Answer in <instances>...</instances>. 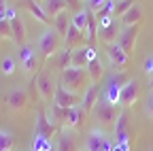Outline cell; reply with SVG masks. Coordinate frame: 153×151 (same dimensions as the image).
Listing matches in <instances>:
<instances>
[{
	"label": "cell",
	"instance_id": "cell-21",
	"mask_svg": "<svg viewBox=\"0 0 153 151\" xmlns=\"http://www.w3.org/2000/svg\"><path fill=\"white\" fill-rule=\"evenodd\" d=\"M85 70H87V74H89V83L100 85V79L104 77V64H102V60H100V58L91 60V62L87 64Z\"/></svg>",
	"mask_w": 153,
	"mask_h": 151
},
{
	"label": "cell",
	"instance_id": "cell-15",
	"mask_svg": "<svg viewBox=\"0 0 153 151\" xmlns=\"http://www.w3.org/2000/svg\"><path fill=\"white\" fill-rule=\"evenodd\" d=\"M106 132L102 128H94L87 132V138H85V151H102L104 141H106Z\"/></svg>",
	"mask_w": 153,
	"mask_h": 151
},
{
	"label": "cell",
	"instance_id": "cell-19",
	"mask_svg": "<svg viewBox=\"0 0 153 151\" xmlns=\"http://www.w3.org/2000/svg\"><path fill=\"white\" fill-rule=\"evenodd\" d=\"M85 117H87V113L81 109V104L79 106H72V109H68V119H66L64 128H70L74 132H79L83 128V123H85Z\"/></svg>",
	"mask_w": 153,
	"mask_h": 151
},
{
	"label": "cell",
	"instance_id": "cell-36",
	"mask_svg": "<svg viewBox=\"0 0 153 151\" xmlns=\"http://www.w3.org/2000/svg\"><path fill=\"white\" fill-rule=\"evenodd\" d=\"M143 72H145V74H151V72H153V53H149L147 60L143 62Z\"/></svg>",
	"mask_w": 153,
	"mask_h": 151
},
{
	"label": "cell",
	"instance_id": "cell-8",
	"mask_svg": "<svg viewBox=\"0 0 153 151\" xmlns=\"http://www.w3.org/2000/svg\"><path fill=\"white\" fill-rule=\"evenodd\" d=\"M55 81L51 77L49 70H41L36 72V89H38V96H41V100H51L53 94H55Z\"/></svg>",
	"mask_w": 153,
	"mask_h": 151
},
{
	"label": "cell",
	"instance_id": "cell-42",
	"mask_svg": "<svg viewBox=\"0 0 153 151\" xmlns=\"http://www.w3.org/2000/svg\"><path fill=\"white\" fill-rule=\"evenodd\" d=\"M7 0H0V17H4V11H7Z\"/></svg>",
	"mask_w": 153,
	"mask_h": 151
},
{
	"label": "cell",
	"instance_id": "cell-23",
	"mask_svg": "<svg viewBox=\"0 0 153 151\" xmlns=\"http://www.w3.org/2000/svg\"><path fill=\"white\" fill-rule=\"evenodd\" d=\"M143 15H145V13H143V4L136 2V4H134V7L121 17V24H123V26H138V24L143 22Z\"/></svg>",
	"mask_w": 153,
	"mask_h": 151
},
{
	"label": "cell",
	"instance_id": "cell-40",
	"mask_svg": "<svg viewBox=\"0 0 153 151\" xmlns=\"http://www.w3.org/2000/svg\"><path fill=\"white\" fill-rule=\"evenodd\" d=\"M113 151H130V143H115Z\"/></svg>",
	"mask_w": 153,
	"mask_h": 151
},
{
	"label": "cell",
	"instance_id": "cell-33",
	"mask_svg": "<svg viewBox=\"0 0 153 151\" xmlns=\"http://www.w3.org/2000/svg\"><path fill=\"white\" fill-rule=\"evenodd\" d=\"M13 147H15V136L9 130L0 128V151H13Z\"/></svg>",
	"mask_w": 153,
	"mask_h": 151
},
{
	"label": "cell",
	"instance_id": "cell-10",
	"mask_svg": "<svg viewBox=\"0 0 153 151\" xmlns=\"http://www.w3.org/2000/svg\"><path fill=\"white\" fill-rule=\"evenodd\" d=\"M104 53H106V58H108V62H111V66H113L115 70H121V68L128 66L130 55H128L117 43H108V45H104Z\"/></svg>",
	"mask_w": 153,
	"mask_h": 151
},
{
	"label": "cell",
	"instance_id": "cell-12",
	"mask_svg": "<svg viewBox=\"0 0 153 151\" xmlns=\"http://www.w3.org/2000/svg\"><path fill=\"white\" fill-rule=\"evenodd\" d=\"M53 102L62 109H72V106H79L81 100H79V94H72L68 89H64L60 83L55 85V94H53Z\"/></svg>",
	"mask_w": 153,
	"mask_h": 151
},
{
	"label": "cell",
	"instance_id": "cell-1",
	"mask_svg": "<svg viewBox=\"0 0 153 151\" xmlns=\"http://www.w3.org/2000/svg\"><path fill=\"white\" fill-rule=\"evenodd\" d=\"M34 47H36V53H38L41 64H45L49 58H53V55L64 47V39L51 26H45V30L36 36V45Z\"/></svg>",
	"mask_w": 153,
	"mask_h": 151
},
{
	"label": "cell",
	"instance_id": "cell-41",
	"mask_svg": "<svg viewBox=\"0 0 153 151\" xmlns=\"http://www.w3.org/2000/svg\"><path fill=\"white\" fill-rule=\"evenodd\" d=\"M104 2V0H87V9H91V11H96L100 4Z\"/></svg>",
	"mask_w": 153,
	"mask_h": 151
},
{
	"label": "cell",
	"instance_id": "cell-9",
	"mask_svg": "<svg viewBox=\"0 0 153 151\" xmlns=\"http://www.w3.org/2000/svg\"><path fill=\"white\" fill-rule=\"evenodd\" d=\"M138 26H121V30H119V36H117V43L128 55H132V51H134V45H136V36H138Z\"/></svg>",
	"mask_w": 153,
	"mask_h": 151
},
{
	"label": "cell",
	"instance_id": "cell-44",
	"mask_svg": "<svg viewBox=\"0 0 153 151\" xmlns=\"http://www.w3.org/2000/svg\"><path fill=\"white\" fill-rule=\"evenodd\" d=\"M34 2H38V4H43V2H45V0H34Z\"/></svg>",
	"mask_w": 153,
	"mask_h": 151
},
{
	"label": "cell",
	"instance_id": "cell-27",
	"mask_svg": "<svg viewBox=\"0 0 153 151\" xmlns=\"http://www.w3.org/2000/svg\"><path fill=\"white\" fill-rule=\"evenodd\" d=\"M87 64H89V60H87V45L72 49V62H70V66H74V68H87Z\"/></svg>",
	"mask_w": 153,
	"mask_h": 151
},
{
	"label": "cell",
	"instance_id": "cell-14",
	"mask_svg": "<svg viewBox=\"0 0 153 151\" xmlns=\"http://www.w3.org/2000/svg\"><path fill=\"white\" fill-rule=\"evenodd\" d=\"M136 100H138V83H136V79H130L121 85V104L126 109H130L136 104Z\"/></svg>",
	"mask_w": 153,
	"mask_h": 151
},
{
	"label": "cell",
	"instance_id": "cell-7",
	"mask_svg": "<svg viewBox=\"0 0 153 151\" xmlns=\"http://www.w3.org/2000/svg\"><path fill=\"white\" fill-rule=\"evenodd\" d=\"M94 117L96 121H98V128H104V126H115V121H117L119 113H117V106H111L108 102H98L94 109Z\"/></svg>",
	"mask_w": 153,
	"mask_h": 151
},
{
	"label": "cell",
	"instance_id": "cell-6",
	"mask_svg": "<svg viewBox=\"0 0 153 151\" xmlns=\"http://www.w3.org/2000/svg\"><path fill=\"white\" fill-rule=\"evenodd\" d=\"M4 104L9 106L11 113H19V111H24L26 104H28V91L26 87L22 85H15L7 91V96H4Z\"/></svg>",
	"mask_w": 153,
	"mask_h": 151
},
{
	"label": "cell",
	"instance_id": "cell-45",
	"mask_svg": "<svg viewBox=\"0 0 153 151\" xmlns=\"http://www.w3.org/2000/svg\"><path fill=\"white\" fill-rule=\"evenodd\" d=\"M81 2H87V0H81Z\"/></svg>",
	"mask_w": 153,
	"mask_h": 151
},
{
	"label": "cell",
	"instance_id": "cell-22",
	"mask_svg": "<svg viewBox=\"0 0 153 151\" xmlns=\"http://www.w3.org/2000/svg\"><path fill=\"white\" fill-rule=\"evenodd\" d=\"M24 7L30 11V15L34 17L36 22H41V24H45V26H51V19L47 17V13L43 11V7L38 4V2H34V0H24Z\"/></svg>",
	"mask_w": 153,
	"mask_h": 151
},
{
	"label": "cell",
	"instance_id": "cell-29",
	"mask_svg": "<svg viewBox=\"0 0 153 151\" xmlns=\"http://www.w3.org/2000/svg\"><path fill=\"white\" fill-rule=\"evenodd\" d=\"M51 28H53V30H55V32H57V34H60L62 39H64V36H66V32H68V28H70V17H68L66 13L57 15L55 19L51 22Z\"/></svg>",
	"mask_w": 153,
	"mask_h": 151
},
{
	"label": "cell",
	"instance_id": "cell-17",
	"mask_svg": "<svg viewBox=\"0 0 153 151\" xmlns=\"http://www.w3.org/2000/svg\"><path fill=\"white\" fill-rule=\"evenodd\" d=\"M98 102H100V85H94V83H91V85L85 89V94H83L81 109L89 115V113L96 109V104H98Z\"/></svg>",
	"mask_w": 153,
	"mask_h": 151
},
{
	"label": "cell",
	"instance_id": "cell-4",
	"mask_svg": "<svg viewBox=\"0 0 153 151\" xmlns=\"http://www.w3.org/2000/svg\"><path fill=\"white\" fill-rule=\"evenodd\" d=\"M121 85L123 83L119 79V72H111L104 89L100 91V100L102 102H108L111 106H119L121 104Z\"/></svg>",
	"mask_w": 153,
	"mask_h": 151
},
{
	"label": "cell",
	"instance_id": "cell-3",
	"mask_svg": "<svg viewBox=\"0 0 153 151\" xmlns=\"http://www.w3.org/2000/svg\"><path fill=\"white\" fill-rule=\"evenodd\" d=\"M17 64H19V68L24 70V74H36V70H38V53H36V47H32V45H19V49H17Z\"/></svg>",
	"mask_w": 153,
	"mask_h": 151
},
{
	"label": "cell",
	"instance_id": "cell-43",
	"mask_svg": "<svg viewBox=\"0 0 153 151\" xmlns=\"http://www.w3.org/2000/svg\"><path fill=\"white\" fill-rule=\"evenodd\" d=\"M47 151H57V145H51V147H49Z\"/></svg>",
	"mask_w": 153,
	"mask_h": 151
},
{
	"label": "cell",
	"instance_id": "cell-30",
	"mask_svg": "<svg viewBox=\"0 0 153 151\" xmlns=\"http://www.w3.org/2000/svg\"><path fill=\"white\" fill-rule=\"evenodd\" d=\"M136 4V0H115V9H113V17L115 19H121V17Z\"/></svg>",
	"mask_w": 153,
	"mask_h": 151
},
{
	"label": "cell",
	"instance_id": "cell-38",
	"mask_svg": "<svg viewBox=\"0 0 153 151\" xmlns=\"http://www.w3.org/2000/svg\"><path fill=\"white\" fill-rule=\"evenodd\" d=\"M147 115L153 119V91L149 94V98H147Z\"/></svg>",
	"mask_w": 153,
	"mask_h": 151
},
{
	"label": "cell",
	"instance_id": "cell-26",
	"mask_svg": "<svg viewBox=\"0 0 153 151\" xmlns=\"http://www.w3.org/2000/svg\"><path fill=\"white\" fill-rule=\"evenodd\" d=\"M70 62H72V49H68V47H62L60 51L55 53V68L57 70H66V68H70Z\"/></svg>",
	"mask_w": 153,
	"mask_h": 151
},
{
	"label": "cell",
	"instance_id": "cell-18",
	"mask_svg": "<svg viewBox=\"0 0 153 151\" xmlns=\"http://www.w3.org/2000/svg\"><path fill=\"white\" fill-rule=\"evenodd\" d=\"M47 117H49V121H51V126L55 130H62L66 126V119H68V109H62V106H57L53 102L49 106V111H47Z\"/></svg>",
	"mask_w": 153,
	"mask_h": 151
},
{
	"label": "cell",
	"instance_id": "cell-37",
	"mask_svg": "<svg viewBox=\"0 0 153 151\" xmlns=\"http://www.w3.org/2000/svg\"><path fill=\"white\" fill-rule=\"evenodd\" d=\"M4 19H9V22H13V19H17V11H15V7H7V11H4Z\"/></svg>",
	"mask_w": 153,
	"mask_h": 151
},
{
	"label": "cell",
	"instance_id": "cell-35",
	"mask_svg": "<svg viewBox=\"0 0 153 151\" xmlns=\"http://www.w3.org/2000/svg\"><path fill=\"white\" fill-rule=\"evenodd\" d=\"M0 39H13V28L9 19H0Z\"/></svg>",
	"mask_w": 153,
	"mask_h": 151
},
{
	"label": "cell",
	"instance_id": "cell-2",
	"mask_svg": "<svg viewBox=\"0 0 153 151\" xmlns=\"http://www.w3.org/2000/svg\"><path fill=\"white\" fill-rule=\"evenodd\" d=\"M60 85L64 89L72 91V94H85L83 89H87L91 83H89V74H87L85 68L70 66V68H66V70L60 72Z\"/></svg>",
	"mask_w": 153,
	"mask_h": 151
},
{
	"label": "cell",
	"instance_id": "cell-11",
	"mask_svg": "<svg viewBox=\"0 0 153 151\" xmlns=\"http://www.w3.org/2000/svg\"><path fill=\"white\" fill-rule=\"evenodd\" d=\"M128 123H130V111H121L117 121L113 126V141L115 143H130V132H128Z\"/></svg>",
	"mask_w": 153,
	"mask_h": 151
},
{
	"label": "cell",
	"instance_id": "cell-25",
	"mask_svg": "<svg viewBox=\"0 0 153 151\" xmlns=\"http://www.w3.org/2000/svg\"><path fill=\"white\" fill-rule=\"evenodd\" d=\"M36 132H41V134H45L49 138H51V134L55 132V128L51 126V121H49V117H47L45 111H38V115H36Z\"/></svg>",
	"mask_w": 153,
	"mask_h": 151
},
{
	"label": "cell",
	"instance_id": "cell-28",
	"mask_svg": "<svg viewBox=\"0 0 153 151\" xmlns=\"http://www.w3.org/2000/svg\"><path fill=\"white\" fill-rule=\"evenodd\" d=\"M11 28H13V43L26 45V26H24V22L17 17V19L11 22Z\"/></svg>",
	"mask_w": 153,
	"mask_h": 151
},
{
	"label": "cell",
	"instance_id": "cell-34",
	"mask_svg": "<svg viewBox=\"0 0 153 151\" xmlns=\"http://www.w3.org/2000/svg\"><path fill=\"white\" fill-rule=\"evenodd\" d=\"M113 9H115V0H104L94 13H96V17H104V15H113Z\"/></svg>",
	"mask_w": 153,
	"mask_h": 151
},
{
	"label": "cell",
	"instance_id": "cell-24",
	"mask_svg": "<svg viewBox=\"0 0 153 151\" xmlns=\"http://www.w3.org/2000/svg\"><path fill=\"white\" fill-rule=\"evenodd\" d=\"M85 36H87V45H94L96 41H98V17H96V13L91 9H89V15H87Z\"/></svg>",
	"mask_w": 153,
	"mask_h": 151
},
{
	"label": "cell",
	"instance_id": "cell-39",
	"mask_svg": "<svg viewBox=\"0 0 153 151\" xmlns=\"http://www.w3.org/2000/svg\"><path fill=\"white\" fill-rule=\"evenodd\" d=\"M66 4H68V9H74V13L83 9V7H79V4H81V0H66Z\"/></svg>",
	"mask_w": 153,
	"mask_h": 151
},
{
	"label": "cell",
	"instance_id": "cell-20",
	"mask_svg": "<svg viewBox=\"0 0 153 151\" xmlns=\"http://www.w3.org/2000/svg\"><path fill=\"white\" fill-rule=\"evenodd\" d=\"M43 7V11L47 13V17L53 22L57 15H62V13H66V9H68V4H66V0H45V2L41 4Z\"/></svg>",
	"mask_w": 153,
	"mask_h": 151
},
{
	"label": "cell",
	"instance_id": "cell-16",
	"mask_svg": "<svg viewBox=\"0 0 153 151\" xmlns=\"http://www.w3.org/2000/svg\"><path fill=\"white\" fill-rule=\"evenodd\" d=\"M85 43H87L85 32L79 30L74 24H70V28H68V32H66V36H64V47H68V49H76V47H83Z\"/></svg>",
	"mask_w": 153,
	"mask_h": 151
},
{
	"label": "cell",
	"instance_id": "cell-31",
	"mask_svg": "<svg viewBox=\"0 0 153 151\" xmlns=\"http://www.w3.org/2000/svg\"><path fill=\"white\" fill-rule=\"evenodd\" d=\"M51 138L41 134V132H34V138H32V151H47L51 147Z\"/></svg>",
	"mask_w": 153,
	"mask_h": 151
},
{
	"label": "cell",
	"instance_id": "cell-32",
	"mask_svg": "<svg viewBox=\"0 0 153 151\" xmlns=\"http://www.w3.org/2000/svg\"><path fill=\"white\" fill-rule=\"evenodd\" d=\"M17 58L15 55H4L2 62H0V70H2V74H7V77H11V74L17 70Z\"/></svg>",
	"mask_w": 153,
	"mask_h": 151
},
{
	"label": "cell",
	"instance_id": "cell-5",
	"mask_svg": "<svg viewBox=\"0 0 153 151\" xmlns=\"http://www.w3.org/2000/svg\"><path fill=\"white\" fill-rule=\"evenodd\" d=\"M119 30H121V26L115 22V17H113V15L98 17V41H102L104 45L117 41Z\"/></svg>",
	"mask_w": 153,
	"mask_h": 151
},
{
	"label": "cell",
	"instance_id": "cell-13",
	"mask_svg": "<svg viewBox=\"0 0 153 151\" xmlns=\"http://www.w3.org/2000/svg\"><path fill=\"white\" fill-rule=\"evenodd\" d=\"M57 151H79L76 143V132L70 128H62L60 136H57Z\"/></svg>",
	"mask_w": 153,
	"mask_h": 151
}]
</instances>
